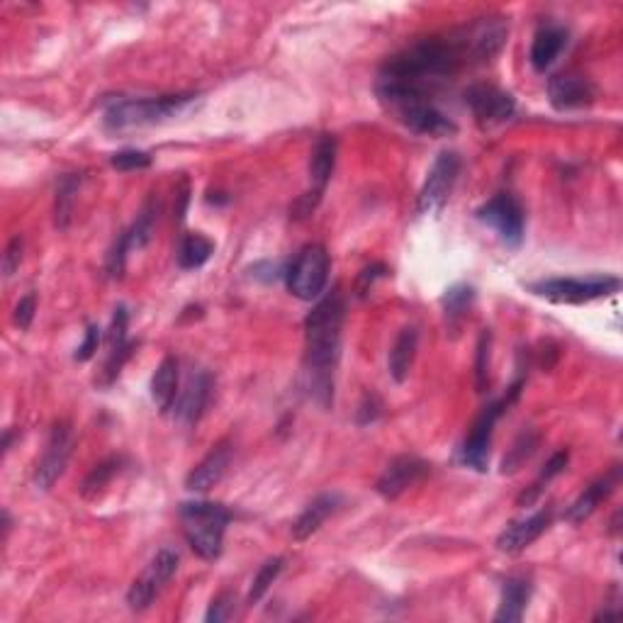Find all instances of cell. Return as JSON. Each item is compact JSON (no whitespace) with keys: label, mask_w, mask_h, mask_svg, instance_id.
<instances>
[{"label":"cell","mask_w":623,"mask_h":623,"mask_svg":"<svg viewBox=\"0 0 623 623\" xmlns=\"http://www.w3.org/2000/svg\"><path fill=\"white\" fill-rule=\"evenodd\" d=\"M346 305L339 288L319 300L305 319V390L319 407L334 402V370L341 356Z\"/></svg>","instance_id":"cell-1"},{"label":"cell","mask_w":623,"mask_h":623,"mask_svg":"<svg viewBox=\"0 0 623 623\" xmlns=\"http://www.w3.org/2000/svg\"><path fill=\"white\" fill-rule=\"evenodd\" d=\"M183 533L188 546L200 555L202 560H217L224 548V533H227L232 512L217 502H185L181 504Z\"/></svg>","instance_id":"cell-2"},{"label":"cell","mask_w":623,"mask_h":623,"mask_svg":"<svg viewBox=\"0 0 623 623\" xmlns=\"http://www.w3.org/2000/svg\"><path fill=\"white\" fill-rule=\"evenodd\" d=\"M195 100V95H159V98H129L117 100L105 110V129L110 132H127V129H139L149 125H161V122L173 120L176 115L188 108Z\"/></svg>","instance_id":"cell-3"},{"label":"cell","mask_w":623,"mask_h":623,"mask_svg":"<svg viewBox=\"0 0 623 623\" xmlns=\"http://www.w3.org/2000/svg\"><path fill=\"white\" fill-rule=\"evenodd\" d=\"M533 295L546 297L560 305H585V302L609 297L621 290V280L616 275H587V278H548L531 283Z\"/></svg>","instance_id":"cell-4"},{"label":"cell","mask_w":623,"mask_h":623,"mask_svg":"<svg viewBox=\"0 0 623 623\" xmlns=\"http://www.w3.org/2000/svg\"><path fill=\"white\" fill-rule=\"evenodd\" d=\"M329 254L322 244H307L285 268V283L290 295L302 302L317 300L329 283Z\"/></svg>","instance_id":"cell-5"},{"label":"cell","mask_w":623,"mask_h":623,"mask_svg":"<svg viewBox=\"0 0 623 623\" xmlns=\"http://www.w3.org/2000/svg\"><path fill=\"white\" fill-rule=\"evenodd\" d=\"M477 220L492 227L507 246H521L526 232V215L521 202L512 193H497L477 210Z\"/></svg>","instance_id":"cell-6"},{"label":"cell","mask_w":623,"mask_h":623,"mask_svg":"<svg viewBox=\"0 0 623 623\" xmlns=\"http://www.w3.org/2000/svg\"><path fill=\"white\" fill-rule=\"evenodd\" d=\"M178 572V553L176 550H159L154 560L147 565V570L132 582L127 592V604L132 611H144L154 604V599L164 592V587L171 582V577Z\"/></svg>","instance_id":"cell-7"},{"label":"cell","mask_w":623,"mask_h":623,"mask_svg":"<svg viewBox=\"0 0 623 623\" xmlns=\"http://www.w3.org/2000/svg\"><path fill=\"white\" fill-rule=\"evenodd\" d=\"M460 173V156L456 151H441L436 156L434 166L426 173V181L422 185V193H419L417 210L419 215H434L441 212L448 198H451L453 185L458 181Z\"/></svg>","instance_id":"cell-8"},{"label":"cell","mask_w":623,"mask_h":623,"mask_svg":"<svg viewBox=\"0 0 623 623\" xmlns=\"http://www.w3.org/2000/svg\"><path fill=\"white\" fill-rule=\"evenodd\" d=\"M71 451H74V431H71V426L66 422H56L52 431H49L47 448H44L35 470V485L39 490H52L56 480L64 475L66 465H69Z\"/></svg>","instance_id":"cell-9"},{"label":"cell","mask_w":623,"mask_h":623,"mask_svg":"<svg viewBox=\"0 0 623 623\" xmlns=\"http://www.w3.org/2000/svg\"><path fill=\"white\" fill-rule=\"evenodd\" d=\"M465 105L482 127L502 125V122L512 120L516 112L514 98L502 88L492 86V83H475L465 91Z\"/></svg>","instance_id":"cell-10"},{"label":"cell","mask_w":623,"mask_h":623,"mask_svg":"<svg viewBox=\"0 0 623 623\" xmlns=\"http://www.w3.org/2000/svg\"><path fill=\"white\" fill-rule=\"evenodd\" d=\"M504 409H509V404L504 400L487 404L482 409V414L477 417V422L470 429L468 439L463 446V463L468 468L477 470V473H485L487 463H490V446H492V434H495L497 419L502 417Z\"/></svg>","instance_id":"cell-11"},{"label":"cell","mask_w":623,"mask_h":623,"mask_svg":"<svg viewBox=\"0 0 623 623\" xmlns=\"http://www.w3.org/2000/svg\"><path fill=\"white\" fill-rule=\"evenodd\" d=\"M431 465L426 460L417 458V456H397L387 463V468L383 470V475L378 477V490L380 497L385 499H397L409 487H414L417 482H422L426 475H429Z\"/></svg>","instance_id":"cell-12"},{"label":"cell","mask_w":623,"mask_h":623,"mask_svg":"<svg viewBox=\"0 0 623 623\" xmlns=\"http://www.w3.org/2000/svg\"><path fill=\"white\" fill-rule=\"evenodd\" d=\"M127 324H129L127 307L120 305L115 310V317H112V324L108 331V356H105L103 370H100V378H98L100 387H110L112 383H115V380L120 378L125 363L129 361V356H132L134 344L132 341H127Z\"/></svg>","instance_id":"cell-13"},{"label":"cell","mask_w":623,"mask_h":623,"mask_svg":"<svg viewBox=\"0 0 623 623\" xmlns=\"http://www.w3.org/2000/svg\"><path fill=\"white\" fill-rule=\"evenodd\" d=\"M548 98L555 110H580L594 103L597 88L587 76L580 74H558L548 81Z\"/></svg>","instance_id":"cell-14"},{"label":"cell","mask_w":623,"mask_h":623,"mask_svg":"<svg viewBox=\"0 0 623 623\" xmlns=\"http://www.w3.org/2000/svg\"><path fill=\"white\" fill-rule=\"evenodd\" d=\"M234 458V446L229 441H220L205 458L190 470L188 480H185V487L190 492H198V495H205L210 492L212 487L220 485L222 477L227 475L229 465H232Z\"/></svg>","instance_id":"cell-15"},{"label":"cell","mask_w":623,"mask_h":623,"mask_svg":"<svg viewBox=\"0 0 623 623\" xmlns=\"http://www.w3.org/2000/svg\"><path fill=\"white\" fill-rule=\"evenodd\" d=\"M553 519V509H541V512L526 516V519L514 521L509 529L502 531V536L497 538V550L507 555H519L524 553L531 543H536L538 538L546 533Z\"/></svg>","instance_id":"cell-16"},{"label":"cell","mask_w":623,"mask_h":623,"mask_svg":"<svg viewBox=\"0 0 623 623\" xmlns=\"http://www.w3.org/2000/svg\"><path fill=\"white\" fill-rule=\"evenodd\" d=\"M210 392H212V375L205 373V370H198L188 378V383L181 392H178L176 400V417L181 419L183 424L195 426L200 422V417L205 414L207 402H210Z\"/></svg>","instance_id":"cell-17"},{"label":"cell","mask_w":623,"mask_h":623,"mask_svg":"<svg viewBox=\"0 0 623 623\" xmlns=\"http://www.w3.org/2000/svg\"><path fill=\"white\" fill-rule=\"evenodd\" d=\"M619 482H621V468L616 465V468H611L609 473L599 477V480H594L589 487H585V492H582V495L572 502V507L568 509V514H565V519H568L570 524H582V521H587L589 516L597 512L599 504L611 497V492L619 487Z\"/></svg>","instance_id":"cell-18"},{"label":"cell","mask_w":623,"mask_h":623,"mask_svg":"<svg viewBox=\"0 0 623 623\" xmlns=\"http://www.w3.org/2000/svg\"><path fill=\"white\" fill-rule=\"evenodd\" d=\"M531 580L524 575H514L504 580L502 585V599H499V609L495 614L497 623H519L524 619L526 606L531 602Z\"/></svg>","instance_id":"cell-19"},{"label":"cell","mask_w":623,"mask_h":623,"mask_svg":"<svg viewBox=\"0 0 623 623\" xmlns=\"http://www.w3.org/2000/svg\"><path fill=\"white\" fill-rule=\"evenodd\" d=\"M339 504H341V497L334 495V492H324V495L314 497L312 502L305 507V512L295 519V524H293L295 541H307V538L314 536V533L322 529L324 521H327L329 516L339 509Z\"/></svg>","instance_id":"cell-20"},{"label":"cell","mask_w":623,"mask_h":623,"mask_svg":"<svg viewBox=\"0 0 623 623\" xmlns=\"http://www.w3.org/2000/svg\"><path fill=\"white\" fill-rule=\"evenodd\" d=\"M565 44H568V32H565V27H558V25L541 27V30L536 32V37H533L531 54H529L533 69L536 71L550 69L553 61L558 59L560 52L565 49Z\"/></svg>","instance_id":"cell-21"},{"label":"cell","mask_w":623,"mask_h":623,"mask_svg":"<svg viewBox=\"0 0 623 623\" xmlns=\"http://www.w3.org/2000/svg\"><path fill=\"white\" fill-rule=\"evenodd\" d=\"M178 383H181V373H178V361L173 356H166L156 368L154 378H151V400L156 402L161 414H168L176 407L178 400Z\"/></svg>","instance_id":"cell-22"},{"label":"cell","mask_w":623,"mask_h":623,"mask_svg":"<svg viewBox=\"0 0 623 623\" xmlns=\"http://www.w3.org/2000/svg\"><path fill=\"white\" fill-rule=\"evenodd\" d=\"M417 349H419V329L404 327L400 334H397L395 344H392L390 349V358H387V368H390L392 380H395L397 385H402L404 380L409 378V373H412Z\"/></svg>","instance_id":"cell-23"},{"label":"cell","mask_w":623,"mask_h":623,"mask_svg":"<svg viewBox=\"0 0 623 623\" xmlns=\"http://www.w3.org/2000/svg\"><path fill=\"white\" fill-rule=\"evenodd\" d=\"M336 139L331 134H324V137L317 139L312 149V159H310V178H312V190H319L324 193L327 183L334 176V168H336Z\"/></svg>","instance_id":"cell-24"},{"label":"cell","mask_w":623,"mask_h":623,"mask_svg":"<svg viewBox=\"0 0 623 623\" xmlns=\"http://www.w3.org/2000/svg\"><path fill=\"white\" fill-rule=\"evenodd\" d=\"M212 254H215V244L210 239L202 237V234H183L181 241H178V251H176V261L183 271H195V268H202L207 261H210Z\"/></svg>","instance_id":"cell-25"},{"label":"cell","mask_w":623,"mask_h":623,"mask_svg":"<svg viewBox=\"0 0 623 623\" xmlns=\"http://www.w3.org/2000/svg\"><path fill=\"white\" fill-rule=\"evenodd\" d=\"M122 465H125V458H120V456H110V458H105L103 463L95 465L91 473L86 475V480H83L81 497L98 499L105 490H108V485L115 480V475H120Z\"/></svg>","instance_id":"cell-26"},{"label":"cell","mask_w":623,"mask_h":623,"mask_svg":"<svg viewBox=\"0 0 623 623\" xmlns=\"http://www.w3.org/2000/svg\"><path fill=\"white\" fill-rule=\"evenodd\" d=\"M83 178L78 173H66L61 176L59 188H56V205H54V224L56 229H69L71 217H74V202H76V193H78V185H81Z\"/></svg>","instance_id":"cell-27"},{"label":"cell","mask_w":623,"mask_h":623,"mask_svg":"<svg viewBox=\"0 0 623 623\" xmlns=\"http://www.w3.org/2000/svg\"><path fill=\"white\" fill-rule=\"evenodd\" d=\"M156 220H159V200H156V195H151V198L144 202L142 212L137 215V222H134L132 227L127 229L129 246H132V251L144 249V246L149 244L151 234H154Z\"/></svg>","instance_id":"cell-28"},{"label":"cell","mask_w":623,"mask_h":623,"mask_svg":"<svg viewBox=\"0 0 623 623\" xmlns=\"http://www.w3.org/2000/svg\"><path fill=\"white\" fill-rule=\"evenodd\" d=\"M538 443H541V434H538V431H533V429L521 431L519 439L514 441V446L509 448V453L502 460V473L512 475L521 468V465L529 463L533 453H536Z\"/></svg>","instance_id":"cell-29"},{"label":"cell","mask_w":623,"mask_h":623,"mask_svg":"<svg viewBox=\"0 0 623 623\" xmlns=\"http://www.w3.org/2000/svg\"><path fill=\"white\" fill-rule=\"evenodd\" d=\"M473 302H475V288L465 283L453 285V288H448L441 297L443 312H446L448 322H453V324H458L460 319L470 312Z\"/></svg>","instance_id":"cell-30"},{"label":"cell","mask_w":623,"mask_h":623,"mask_svg":"<svg viewBox=\"0 0 623 623\" xmlns=\"http://www.w3.org/2000/svg\"><path fill=\"white\" fill-rule=\"evenodd\" d=\"M283 565H285L283 558H271V560H266V563H263L261 568H258L254 582H251L249 599H246V602H249V606L258 604L263 597H266L268 589H271L273 582L278 580L280 572H283Z\"/></svg>","instance_id":"cell-31"},{"label":"cell","mask_w":623,"mask_h":623,"mask_svg":"<svg viewBox=\"0 0 623 623\" xmlns=\"http://www.w3.org/2000/svg\"><path fill=\"white\" fill-rule=\"evenodd\" d=\"M490 349H492V334L485 329L477 339V353H475V383L477 392H485L490 385Z\"/></svg>","instance_id":"cell-32"},{"label":"cell","mask_w":623,"mask_h":623,"mask_svg":"<svg viewBox=\"0 0 623 623\" xmlns=\"http://www.w3.org/2000/svg\"><path fill=\"white\" fill-rule=\"evenodd\" d=\"M129 251H132V246H129V234L122 232L120 237H117L115 246L110 249L108 258H105V273H108L112 280H122V275H125Z\"/></svg>","instance_id":"cell-33"},{"label":"cell","mask_w":623,"mask_h":623,"mask_svg":"<svg viewBox=\"0 0 623 623\" xmlns=\"http://www.w3.org/2000/svg\"><path fill=\"white\" fill-rule=\"evenodd\" d=\"M110 166L117 168V171H122V173L144 171V168L151 166V156L147 154V151L125 149V151H117V154L110 156Z\"/></svg>","instance_id":"cell-34"},{"label":"cell","mask_w":623,"mask_h":623,"mask_svg":"<svg viewBox=\"0 0 623 623\" xmlns=\"http://www.w3.org/2000/svg\"><path fill=\"white\" fill-rule=\"evenodd\" d=\"M35 312H37V295L35 293H27L25 297H20V302L15 305L13 312V322L15 327L20 331H27L35 322Z\"/></svg>","instance_id":"cell-35"},{"label":"cell","mask_w":623,"mask_h":623,"mask_svg":"<svg viewBox=\"0 0 623 623\" xmlns=\"http://www.w3.org/2000/svg\"><path fill=\"white\" fill-rule=\"evenodd\" d=\"M232 614H234V597L229 592H222L220 597L212 599L210 609H207V614H205V621L220 623V621L232 619Z\"/></svg>","instance_id":"cell-36"},{"label":"cell","mask_w":623,"mask_h":623,"mask_svg":"<svg viewBox=\"0 0 623 623\" xmlns=\"http://www.w3.org/2000/svg\"><path fill=\"white\" fill-rule=\"evenodd\" d=\"M22 251H25V241H22V237L18 234V237L10 239L8 249H5V254H3V275L5 278H13L15 271L20 268Z\"/></svg>","instance_id":"cell-37"},{"label":"cell","mask_w":623,"mask_h":623,"mask_svg":"<svg viewBox=\"0 0 623 623\" xmlns=\"http://www.w3.org/2000/svg\"><path fill=\"white\" fill-rule=\"evenodd\" d=\"M385 275H387L385 263H373V266L363 268L361 275H358V280H356V295L358 297H368L370 290H373L375 280L385 278Z\"/></svg>","instance_id":"cell-38"},{"label":"cell","mask_w":623,"mask_h":623,"mask_svg":"<svg viewBox=\"0 0 623 623\" xmlns=\"http://www.w3.org/2000/svg\"><path fill=\"white\" fill-rule=\"evenodd\" d=\"M100 339H103V334H100V327L98 324H91V327L86 329V336H83V344L78 346L76 353H74L76 361H81V363L91 361V358L95 356V351H98Z\"/></svg>","instance_id":"cell-39"},{"label":"cell","mask_w":623,"mask_h":623,"mask_svg":"<svg viewBox=\"0 0 623 623\" xmlns=\"http://www.w3.org/2000/svg\"><path fill=\"white\" fill-rule=\"evenodd\" d=\"M380 414H383V402H380L378 395H373V392H370V395L363 397L361 407H358L356 422L361 426H368V424H373L375 419L380 417Z\"/></svg>","instance_id":"cell-40"},{"label":"cell","mask_w":623,"mask_h":623,"mask_svg":"<svg viewBox=\"0 0 623 623\" xmlns=\"http://www.w3.org/2000/svg\"><path fill=\"white\" fill-rule=\"evenodd\" d=\"M319 200H322V193H319V190H310V193L302 195V198L297 200L293 207H290V217H293V220H297V222L307 220V217H310L314 212V207L319 205Z\"/></svg>","instance_id":"cell-41"},{"label":"cell","mask_w":623,"mask_h":623,"mask_svg":"<svg viewBox=\"0 0 623 623\" xmlns=\"http://www.w3.org/2000/svg\"><path fill=\"white\" fill-rule=\"evenodd\" d=\"M176 200H178L176 215H178V220H183V217H185V207H188V202H190V185H188V181H183V183H181V188L176 190Z\"/></svg>","instance_id":"cell-42"}]
</instances>
